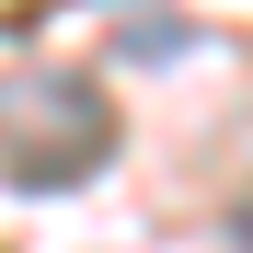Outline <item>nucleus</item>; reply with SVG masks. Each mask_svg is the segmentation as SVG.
Segmentation results:
<instances>
[{
    "instance_id": "nucleus-1",
    "label": "nucleus",
    "mask_w": 253,
    "mask_h": 253,
    "mask_svg": "<svg viewBox=\"0 0 253 253\" xmlns=\"http://www.w3.org/2000/svg\"><path fill=\"white\" fill-rule=\"evenodd\" d=\"M104 150H115V115H104L92 81L23 69L12 92H0V173H12V184H81Z\"/></svg>"
},
{
    "instance_id": "nucleus-2",
    "label": "nucleus",
    "mask_w": 253,
    "mask_h": 253,
    "mask_svg": "<svg viewBox=\"0 0 253 253\" xmlns=\"http://www.w3.org/2000/svg\"><path fill=\"white\" fill-rule=\"evenodd\" d=\"M230 242H242V253H253V196H242V207H230Z\"/></svg>"
}]
</instances>
